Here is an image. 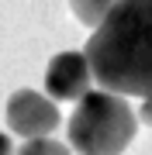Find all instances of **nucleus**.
Segmentation results:
<instances>
[{
    "label": "nucleus",
    "instance_id": "nucleus-8",
    "mask_svg": "<svg viewBox=\"0 0 152 155\" xmlns=\"http://www.w3.org/2000/svg\"><path fill=\"white\" fill-rule=\"evenodd\" d=\"M0 155H14V148H11V138H7L4 131H0Z\"/></svg>",
    "mask_w": 152,
    "mask_h": 155
},
{
    "label": "nucleus",
    "instance_id": "nucleus-7",
    "mask_svg": "<svg viewBox=\"0 0 152 155\" xmlns=\"http://www.w3.org/2000/svg\"><path fill=\"white\" fill-rule=\"evenodd\" d=\"M138 121L152 127V97H145V100H142V107H138Z\"/></svg>",
    "mask_w": 152,
    "mask_h": 155
},
{
    "label": "nucleus",
    "instance_id": "nucleus-5",
    "mask_svg": "<svg viewBox=\"0 0 152 155\" xmlns=\"http://www.w3.org/2000/svg\"><path fill=\"white\" fill-rule=\"evenodd\" d=\"M114 4H118V0H69V7H73L76 21L86 24V28H93V31L104 24V17L111 14Z\"/></svg>",
    "mask_w": 152,
    "mask_h": 155
},
{
    "label": "nucleus",
    "instance_id": "nucleus-1",
    "mask_svg": "<svg viewBox=\"0 0 152 155\" xmlns=\"http://www.w3.org/2000/svg\"><path fill=\"white\" fill-rule=\"evenodd\" d=\"M93 83L118 97H152V0H118L83 48Z\"/></svg>",
    "mask_w": 152,
    "mask_h": 155
},
{
    "label": "nucleus",
    "instance_id": "nucleus-2",
    "mask_svg": "<svg viewBox=\"0 0 152 155\" xmlns=\"http://www.w3.org/2000/svg\"><path fill=\"white\" fill-rule=\"evenodd\" d=\"M138 131L131 104L107 90H90L69 117V148L79 155H121Z\"/></svg>",
    "mask_w": 152,
    "mask_h": 155
},
{
    "label": "nucleus",
    "instance_id": "nucleus-3",
    "mask_svg": "<svg viewBox=\"0 0 152 155\" xmlns=\"http://www.w3.org/2000/svg\"><path fill=\"white\" fill-rule=\"evenodd\" d=\"M7 127L21 134L24 141L31 138H52L59 127V107L38 90H17L7 100Z\"/></svg>",
    "mask_w": 152,
    "mask_h": 155
},
{
    "label": "nucleus",
    "instance_id": "nucleus-6",
    "mask_svg": "<svg viewBox=\"0 0 152 155\" xmlns=\"http://www.w3.org/2000/svg\"><path fill=\"white\" fill-rule=\"evenodd\" d=\"M17 155H73V148L56 138H31L17 148Z\"/></svg>",
    "mask_w": 152,
    "mask_h": 155
},
{
    "label": "nucleus",
    "instance_id": "nucleus-4",
    "mask_svg": "<svg viewBox=\"0 0 152 155\" xmlns=\"http://www.w3.org/2000/svg\"><path fill=\"white\" fill-rule=\"evenodd\" d=\"M93 72L83 52H59L52 55L49 69H45V97L49 100H83L90 93Z\"/></svg>",
    "mask_w": 152,
    "mask_h": 155
}]
</instances>
